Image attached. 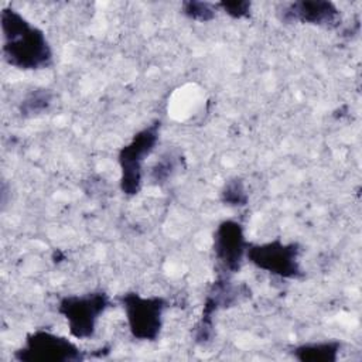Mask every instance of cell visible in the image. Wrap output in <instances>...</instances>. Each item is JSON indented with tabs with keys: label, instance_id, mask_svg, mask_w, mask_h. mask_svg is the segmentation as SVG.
Listing matches in <instances>:
<instances>
[{
	"label": "cell",
	"instance_id": "277c9868",
	"mask_svg": "<svg viewBox=\"0 0 362 362\" xmlns=\"http://www.w3.org/2000/svg\"><path fill=\"white\" fill-rule=\"evenodd\" d=\"M158 140V123L151 124L139 132L129 144L119 153V164L122 168L120 187L127 195H134L141 187L143 163L153 151Z\"/></svg>",
	"mask_w": 362,
	"mask_h": 362
},
{
	"label": "cell",
	"instance_id": "30bf717a",
	"mask_svg": "<svg viewBox=\"0 0 362 362\" xmlns=\"http://www.w3.org/2000/svg\"><path fill=\"white\" fill-rule=\"evenodd\" d=\"M184 13L194 20L208 21L215 14V6L202 1H188L184 3Z\"/></svg>",
	"mask_w": 362,
	"mask_h": 362
},
{
	"label": "cell",
	"instance_id": "7c38bea8",
	"mask_svg": "<svg viewBox=\"0 0 362 362\" xmlns=\"http://www.w3.org/2000/svg\"><path fill=\"white\" fill-rule=\"evenodd\" d=\"M219 7L223 8L225 13L230 14L232 17H243L247 14L250 4L247 1H233V3H219Z\"/></svg>",
	"mask_w": 362,
	"mask_h": 362
},
{
	"label": "cell",
	"instance_id": "6da1fadb",
	"mask_svg": "<svg viewBox=\"0 0 362 362\" xmlns=\"http://www.w3.org/2000/svg\"><path fill=\"white\" fill-rule=\"evenodd\" d=\"M3 54L6 61L18 69H40L52 59L45 34L14 8H3L1 14Z\"/></svg>",
	"mask_w": 362,
	"mask_h": 362
},
{
	"label": "cell",
	"instance_id": "9c48e42d",
	"mask_svg": "<svg viewBox=\"0 0 362 362\" xmlns=\"http://www.w3.org/2000/svg\"><path fill=\"white\" fill-rule=\"evenodd\" d=\"M339 349L337 342H318L307 344L296 348V358L300 361H335Z\"/></svg>",
	"mask_w": 362,
	"mask_h": 362
},
{
	"label": "cell",
	"instance_id": "52a82bcc",
	"mask_svg": "<svg viewBox=\"0 0 362 362\" xmlns=\"http://www.w3.org/2000/svg\"><path fill=\"white\" fill-rule=\"evenodd\" d=\"M249 243L245 239L243 228L236 221H223L214 235V250L223 270L235 273L240 269Z\"/></svg>",
	"mask_w": 362,
	"mask_h": 362
},
{
	"label": "cell",
	"instance_id": "8fae6325",
	"mask_svg": "<svg viewBox=\"0 0 362 362\" xmlns=\"http://www.w3.org/2000/svg\"><path fill=\"white\" fill-rule=\"evenodd\" d=\"M223 199L230 205H243L246 201V194L243 185L238 181H233L226 185L223 191Z\"/></svg>",
	"mask_w": 362,
	"mask_h": 362
},
{
	"label": "cell",
	"instance_id": "3957f363",
	"mask_svg": "<svg viewBox=\"0 0 362 362\" xmlns=\"http://www.w3.org/2000/svg\"><path fill=\"white\" fill-rule=\"evenodd\" d=\"M126 313L130 332L143 341H153L158 337L167 303L161 297H143L137 293H127L120 297Z\"/></svg>",
	"mask_w": 362,
	"mask_h": 362
},
{
	"label": "cell",
	"instance_id": "ba28073f",
	"mask_svg": "<svg viewBox=\"0 0 362 362\" xmlns=\"http://www.w3.org/2000/svg\"><path fill=\"white\" fill-rule=\"evenodd\" d=\"M288 18L310 24H331L338 17L337 7L329 1H297L286 10Z\"/></svg>",
	"mask_w": 362,
	"mask_h": 362
},
{
	"label": "cell",
	"instance_id": "8992f818",
	"mask_svg": "<svg viewBox=\"0 0 362 362\" xmlns=\"http://www.w3.org/2000/svg\"><path fill=\"white\" fill-rule=\"evenodd\" d=\"M20 361H45L66 362L79 361L81 351L68 338L52 334L49 331H35L30 334L25 344L17 351Z\"/></svg>",
	"mask_w": 362,
	"mask_h": 362
},
{
	"label": "cell",
	"instance_id": "7a4b0ae2",
	"mask_svg": "<svg viewBox=\"0 0 362 362\" xmlns=\"http://www.w3.org/2000/svg\"><path fill=\"white\" fill-rule=\"evenodd\" d=\"M109 297L102 293L66 296L58 304V311L65 317L71 334L78 338H90L99 317L109 307Z\"/></svg>",
	"mask_w": 362,
	"mask_h": 362
},
{
	"label": "cell",
	"instance_id": "5b68a950",
	"mask_svg": "<svg viewBox=\"0 0 362 362\" xmlns=\"http://www.w3.org/2000/svg\"><path fill=\"white\" fill-rule=\"evenodd\" d=\"M298 252L296 243H283L276 239L262 245H249L246 257L264 272L286 279H294L300 274Z\"/></svg>",
	"mask_w": 362,
	"mask_h": 362
}]
</instances>
